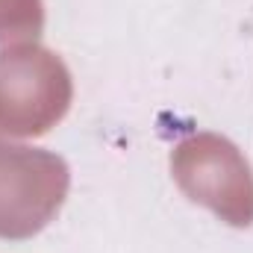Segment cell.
I'll return each mask as SVG.
<instances>
[{
    "mask_svg": "<svg viewBox=\"0 0 253 253\" xmlns=\"http://www.w3.org/2000/svg\"><path fill=\"white\" fill-rule=\"evenodd\" d=\"M74 100V80L59 53L24 42L0 50V132L39 138L62 121Z\"/></svg>",
    "mask_w": 253,
    "mask_h": 253,
    "instance_id": "obj_1",
    "label": "cell"
},
{
    "mask_svg": "<svg viewBox=\"0 0 253 253\" xmlns=\"http://www.w3.org/2000/svg\"><path fill=\"white\" fill-rule=\"evenodd\" d=\"M44 30V0H0V44L36 42Z\"/></svg>",
    "mask_w": 253,
    "mask_h": 253,
    "instance_id": "obj_4",
    "label": "cell"
},
{
    "mask_svg": "<svg viewBox=\"0 0 253 253\" xmlns=\"http://www.w3.org/2000/svg\"><path fill=\"white\" fill-rule=\"evenodd\" d=\"M71 171L59 153L18 144L0 132V239L39 236L62 209Z\"/></svg>",
    "mask_w": 253,
    "mask_h": 253,
    "instance_id": "obj_2",
    "label": "cell"
},
{
    "mask_svg": "<svg viewBox=\"0 0 253 253\" xmlns=\"http://www.w3.org/2000/svg\"><path fill=\"white\" fill-rule=\"evenodd\" d=\"M171 174L191 203L230 227L253 224V171L245 153L218 132H191L171 150Z\"/></svg>",
    "mask_w": 253,
    "mask_h": 253,
    "instance_id": "obj_3",
    "label": "cell"
}]
</instances>
